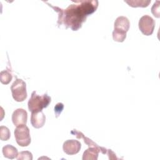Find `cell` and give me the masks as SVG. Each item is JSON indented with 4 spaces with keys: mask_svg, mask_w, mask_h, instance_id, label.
<instances>
[{
    "mask_svg": "<svg viewBox=\"0 0 160 160\" xmlns=\"http://www.w3.org/2000/svg\"><path fill=\"white\" fill-rule=\"evenodd\" d=\"M62 148L66 154L73 155L79 152L81 148V144L78 140L69 139L64 142Z\"/></svg>",
    "mask_w": 160,
    "mask_h": 160,
    "instance_id": "obj_6",
    "label": "cell"
},
{
    "mask_svg": "<svg viewBox=\"0 0 160 160\" xmlns=\"http://www.w3.org/2000/svg\"><path fill=\"white\" fill-rule=\"evenodd\" d=\"M108 149L100 147L99 148L94 147H89L88 149H86L82 156L83 160H96L98 158V154L99 152H101L102 154H107Z\"/></svg>",
    "mask_w": 160,
    "mask_h": 160,
    "instance_id": "obj_8",
    "label": "cell"
},
{
    "mask_svg": "<svg viewBox=\"0 0 160 160\" xmlns=\"http://www.w3.org/2000/svg\"><path fill=\"white\" fill-rule=\"evenodd\" d=\"M46 122V117L42 111L31 112V123L35 128H42Z\"/></svg>",
    "mask_w": 160,
    "mask_h": 160,
    "instance_id": "obj_9",
    "label": "cell"
},
{
    "mask_svg": "<svg viewBox=\"0 0 160 160\" xmlns=\"http://www.w3.org/2000/svg\"><path fill=\"white\" fill-rule=\"evenodd\" d=\"M17 159H23V160H32V153L30 152L29 151H21L20 152L18 156H17Z\"/></svg>",
    "mask_w": 160,
    "mask_h": 160,
    "instance_id": "obj_16",
    "label": "cell"
},
{
    "mask_svg": "<svg viewBox=\"0 0 160 160\" xmlns=\"http://www.w3.org/2000/svg\"><path fill=\"white\" fill-rule=\"evenodd\" d=\"M124 2L128 3L129 6H131L133 8H137V7L145 8L148 6L149 4L151 2L150 1H142V0L124 1Z\"/></svg>",
    "mask_w": 160,
    "mask_h": 160,
    "instance_id": "obj_12",
    "label": "cell"
},
{
    "mask_svg": "<svg viewBox=\"0 0 160 160\" xmlns=\"http://www.w3.org/2000/svg\"><path fill=\"white\" fill-rule=\"evenodd\" d=\"M151 12L152 14L156 17L159 18L160 17V12H159V1H157L152 6L151 8Z\"/></svg>",
    "mask_w": 160,
    "mask_h": 160,
    "instance_id": "obj_17",
    "label": "cell"
},
{
    "mask_svg": "<svg viewBox=\"0 0 160 160\" xmlns=\"http://www.w3.org/2000/svg\"><path fill=\"white\" fill-rule=\"evenodd\" d=\"M63 108H64V105L62 103L59 102L56 105V106L54 107V112H55L56 118H58L59 115L61 114Z\"/></svg>",
    "mask_w": 160,
    "mask_h": 160,
    "instance_id": "obj_18",
    "label": "cell"
},
{
    "mask_svg": "<svg viewBox=\"0 0 160 160\" xmlns=\"http://www.w3.org/2000/svg\"><path fill=\"white\" fill-rule=\"evenodd\" d=\"M138 26L140 31L143 34L146 36H150L153 33L155 22L151 16L144 15L140 18Z\"/></svg>",
    "mask_w": 160,
    "mask_h": 160,
    "instance_id": "obj_5",
    "label": "cell"
},
{
    "mask_svg": "<svg viewBox=\"0 0 160 160\" xmlns=\"http://www.w3.org/2000/svg\"><path fill=\"white\" fill-rule=\"evenodd\" d=\"M10 131L9 129L4 126L0 127V138L2 141H8L10 138Z\"/></svg>",
    "mask_w": 160,
    "mask_h": 160,
    "instance_id": "obj_15",
    "label": "cell"
},
{
    "mask_svg": "<svg viewBox=\"0 0 160 160\" xmlns=\"http://www.w3.org/2000/svg\"><path fill=\"white\" fill-rule=\"evenodd\" d=\"M112 38L115 41L122 42L126 38V32L114 29L112 32Z\"/></svg>",
    "mask_w": 160,
    "mask_h": 160,
    "instance_id": "obj_13",
    "label": "cell"
},
{
    "mask_svg": "<svg viewBox=\"0 0 160 160\" xmlns=\"http://www.w3.org/2000/svg\"><path fill=\"white\" fill-rule=\"evenodd\" d=\"M114 26V29L127 32L129 29L130 22L126 17L119 16L116 18Z\"/></svg>",
    "mask_w": 160,
    "mask_h": 160,
    "instance_id": "obj_10",
    "label": "cell"
},
{
    "mask_svg": "<svg viewBox=\"0 0 160 160\" xmlns=\"http://www.w3.org/2000/svg\"><path fill=\"white\" fill-rule=\"evenodd\" d=\"M75 4L69 5L64 11L60 9L61 13L58 19L60 24L64 22L67 28L77 31L86 21L87 16L93 13L97 9V1H76Z\"/></svg>",
    "mask_w": 160,
    "mask_h": 160,
    "instance_id": "obj_1",
    "label": "cell"
},
{
    "mask_svg": "<svg viewBox=\"0 0 160 160\" xmlns=\"http://www.w3.org/2000/svg\"><path fill=\"white\" fill-rule=\"evenodd\" d=\"M28 119L27 112L22 108L16 109L12 115V121L14 126H19L21 125L26 124Z\"/></svg>",
    "mask_w": 160,
    "mask_h": 160,
    "instance_id": "obj_7",
    "label": "cell"
},
{
    "mask_svg": "<svg viewBox=\"0 0 160 160\" xmlns=\"http://www.w3.org/2000/svg\"><path fill=\"white\" fill-rule=\"evenodd\" d=\"M2 153L5 158H7L8 159H14L15 158H17L18 155V149L14 147L12 145L8 144L3 147L2 148Z\"/></svg>",
    "mask_w": 160,
    "mask_h": 160,
    "instance_id": "obj_11",
    "label": "cell"
},
{
    "mask_svg": "<svg viewBox=\"0 0 160 160\" xmlns=\"http://www.w3.org/2000/svg\"><path fill=\"white\" fill-rule=\"evenodd\" d=\"M12 74L6 70L2 71L0 73V81L4 84H8L12 80Z\"/></svg>",
    "mask_w": 160,
    "mask_h": 160,
    "instance_id": "obj_14",
    "label": "cell"
},
{
    "mask_svg": "<svg viewBox=\"0 0 160 160\" xmlns=\"http://www.w3.org/2000/svg\"><path fill=\"white\" fill-rule=\"evenodd\" d=\"M13 99L18 102H22L27 98L26 84L21 79H16L11 86Z\"/></svg>",
    "mask_w": 160,
    "mask_h": 160,
    "instance_id": "obj_3",
    "label": "cell"
},
{
    "mask_svg": "<svg viewBox=\"0 0 160 160\" xmlns=\"http://www.w3.org/2000/svg\"><path fill=\"white\" fill-rule=\"evenodd\" d=\"M50 102L51 98L47 94L40 96L34 91L28 101V109L31 112L41 111L43 108L48 107Z\"/></svg>",
    "mask_w": 160,
    "mask_h": 160,
    "instance_id": "obj_2",
    "label": "cell"
},
{
    "mask_svg": "<svg viewBox=\"0 0 160 160\" xmlns=\"http://www.w3.org/2000/svg\"><path fill=\"white\" fill-rule=\"evenodd\" d=\"M14 137L16 142L20 146H28L31 143L29 129L26 124L17 126L14 130Z\"/></svg>",
    "mask_w": 160,
    "mask_h": 160,
    "instance_id": "obj_4",
    "label": "cell"
},
{
    "mask_svg": "<svg viewBox=\"0 0 160 160\" xmlns=\"http://www.w3.org/2000/svg\"><path fill=\"white\" fill-rule=\"evenodd\" d=\"M107 154L109 156V158L111 159H118V158L116 157V154L111 151V149H108Z\"/></svg>",
    "mask_w": 160,
    "mask_h": 160,
    "instance_id": "obj_19",
    "label": "cell"
}]
</instances>
